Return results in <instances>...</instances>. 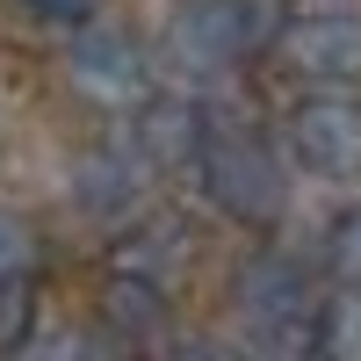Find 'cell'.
Masks as SVG:
<instances>
[{"label": "cell", "mask_w": 361, "mask_h": 361, "mask_svg": "<svg viewBox=\"0 0 361 361\" xmlns=\"http://www.w3.org/2000/svg\"><path fill=\"white\" fill-rule=\"evenodd\" d=\"M275 58L304 87H354L361 80V0H296Z\"/></svg>", "instance_id": "cell-6"}, {"label": "cell", "mask_w": 361, "mask_h": 361, "mask_svg": "<svg viewBox=\"0 0 361 361\" xmlns=\"http://www.w3.org/2000/svg\"><path fill=\"white\" fill-rule=\"evenodd\" d=\"M325 354H361V282L325 296Z\"/></svg>", "instance_id": "cell-13"}, {"label": "cell", "mask_w": 361, "mask_h": 361, "mask_svg": "<svg viewBox=\"0 0 361 361\" xmlns=\"http://www.w3.org/2000/svg\"><path fill=\"white\" fill-rule=\"evenodd\" d=\"M209 123H217V109L202 102V87H188V94H152L130 116V137H137V152L159 173H180V166H195Z\"/></svg>", "instance_id": "cell-8"}, {"label": "cell", "mask_w": 361, "mask_h": 361, "mask_svg": "<svg viewBox=\"0 0 361 361\" xmlns=\"http://www.w3.org/2000/svg\"><path fill=\"white\" fill-rule=\"evenodd\" d=\"M22 15L37 22V29L73 37V29H87V22H102V15H109V0H22Z\"/></svg>", "instance_id": "cell-14"}, {"label": "cell", "mask_w": 361, "mask_h": 361, "mask_svg": "<svg viewBox=\"0 0 361 361\" xmlns=\"http://www.w3.org/2000/svg\"><path fill=\"white\" fill-rule=\"evenodd\" d=\"M282 22H289V0H180L166 22V58L173 73L202 87L238 73L246 58H267L282 44Z\"/></svg>", "instance_id": "cell-3"}, {"label": "cell", "mask_w": 361, "mask_h": 361, "mask_svg": "<svg viewBox=\"0 0 361 361\" xmlns=\"http://www.w3.org/2000/svg\"><path fill=\"white\" fill-rule=\"evenodd\" d=\"M188 173H195V195L238 231H275L289 217V173L296 166L282 152V137L238 123V116H217V123H209V137H202Z\"/></svg>", "instance_id": "cell-1"}, {"label": "cell", "mask_w": 361, "mask_h": 361, "mask_svg": "<svg viewBox=\"0 0 361 361\" xmlns=\"http://www.w3.org/2000/svg\"><path fill=\"white\" fill-rule=\"evenodd\" d=\"M325 267L340 282H361V202H347L333 224H325Z\"/></svg>", "instance_id": "cell-12"}, {"label": "cell", "mask_w": 361, "mask_h": 361, "mask_svg": "<svg viewBox=\"0 0 361 361\" xmlns=\"http://www.w3.org/2000/svg\"><path fill=\"white\" fill-rule=\"evenodd\" d=\"M29 318H37V282H8L0 289V347H22Z\"/></svg>", "instance_id": "cell-15"}, {"label": "cell", "mask_w": 361, "mask_h": 361, "mask_svg": "<svg viewBox=\"0 0 361 361\" xmlns=\"http://www.w3.org/2000/svg\"><path fill=\"white\" fill-rule=\"evenodd\" d=\"M231 325L246 347H267V354L325 347V296L311 282V267L289 253H253L231 275Z\"/></svg>", "instance_id": "cell-2"}, {"label": "cell", "mask_w": 361, "mask_h": 361, "mask_svg": "<svg viewBox=\"0 0 361 361\" xmlns=\"http://www.w3.org/2000/svg\"><path fill=\"white\" fill-rule=\"evenodd\" d=\"M94 318H102L109 340H159L166 318H173V289L130 275V267H109V275H102V296H94Z\"/></svg>", "instance_id": "cell-9"}, {"label": "cell", "mask_w": 361, "mask_h": 361, "mask_svg": "<svg viewBox=\"0 0 361 361\" xmlns=\"http://www.w3.org/2000/svg\"><path fill=\"white\" fill-rule=\"evenodd\" d=\"M58 73H66V94H80L87 109H102V116H137L145 102L159 94V51L145 44L137 29L109 22V15L66 37Z\"/></svg>", "instance_id": "cell-4"}, {"label": "cell", "mask_w": 361, "mask_h": 361, "mask_svg": "<svg viewBox=\"0 0 361 361\" xmlns=\"http://www.w3.org/2000/svg\"><path fill=\"white\" fill-rule=\"evenodd\" d=\"M109 267H130V275H145V282L180 289V275L195 267V238H188V224H173V217H130V231L116 238Z\"/></svg>", "instance_id": "cell-10"}, {"label": "cell", "mask_w": 361, "mask_h": 361, "mask_svg": "<svg viewBox=\"0 0 361 361\" xmlns=\"http://www.w3.org/2000/svg\"><path fill=\"white\" fill-rule=\"evenodd\" d=\"M282 152L296 173L325 180V188H354L361 180V94L354 87H304L282 109Z\"/></svg>", "instance_id": "cell-5"}, {"label": "cell", "mask_w": 361, "mask_h": 361, "mask_svg": "<svg viewBox=\"0 0 361 361\" xmlns=\"http://www.w3.org/2000/svg\"><path fill=\"white\" fill-rule=\"evenodd\" d=\"M37 267H44L37 224H29L22 209H0V289H8V282H37Z\"/></svg>", "instance_id": "cell-11"}, {"label": "cell", "mask_w": 361, "mask_h": 361, "mask_svg": "<svg viewBox=\"0 0 361 361\" xmlns=\"http://www.w3.org/2000/svg\"><path fill=\"white\" fill-rule=\"evenodd\" d=\"M159 166L137 152V137H102V145H87V152L73 159L66 173V195L80 217H94V224H130L137 209H145V180H152Z\"/></svg>", "instance_id": "cell-7"}]
</instances>
